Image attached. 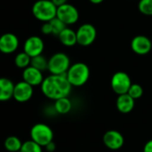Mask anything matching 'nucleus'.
<instances>
[{"label": "nucleus", "instance_id": "nucleus-1", "mask_svg": "<svg viewBox=\"0 0 152 152\" xmlns=\"http://www.w3.org/2000/svg\"><path fill=\"white\" fill-rule=\"evenodd\" d=\"M72 86L69 82L66 75H53L46 77L42 85L43 94L50 99L56 101L61 98L68 97L71 93Z\"/></svg>", "mask_w": 152, "mask_h": 152}, {"label": "nucleus", "instance_id": "nucleus-2", "mask_svg": "<svg viewBox=\"0 0 152 152\" xmlns=\"http://www.w3.org/2000/svg\"><path fill=\"white\" fill-rule=\"evenodd\" d=\"M57 8L52 0H37L32 6V14L37 20L47 22L56 17Z\"/></svg>", "mask_w": 152, "mask_h": 152}, {"label": "nucleus", "instance_id": "nucleus-3", "mask_svg": "<svg viewBox=\"0 0 152 152\" xmlns=\"http://www.w3.org/2000/svg\"><path fill=\"white\" fill-rule=\"evenodd\" d=\"M66 77L72 86H82L89 79L90 69L86 63L77 62L69 67Z\"/></svg>", "mask_w": 152, "mask_h": 152}, {"label": "nucleus", "instance_id": "nucleus-4", "mask_svg": "<svg viewBox=\"0 0 152 152\" xmlns=\"http://www.w3.org/2000/svg\"><path fill=\"white\" fill-rule=\"evenodd\" d=\"M30 138L40 146L45 147L53 141V132L48 125L37 123L30 129Z\"/></svg>", "mask_w": 152, "mask_h": 152}, {"label": "nucleus", "instance_id": "nucleus-5", "mask_svg": "<svg viewBox=\"0 0 152 152\" xmlns=\"http://www.w3.org/2000/svg\"><path fill=\"white\" fill-rule=\"evenodd\" d=\"M70 60L64 53H56L48 60V71L53 75H66L70 67Z\"/></svg>", "mask_w": 152, "mask_h": 152}, {"label": "nucleus", "instance_id": "nucleus-6", "mask_svg": "<svg viewBox=\"0 0 152 152\" xmlns=\"http://www.w3.org/2000/svg\"><path fill=\"white\" fill-rule=\"evenodd\" d=\"M110 86L114 93L120 95L128 93L132 86V81L127 73L124 71H118L112 76Z\"/></svg>", "mask_w": 152, "mask_h": 152}, {"label": "nucleus", "instance_id": "nucleus-7", "mask_svg": "<svg viewBox=\"0 0 152 152\" xmlns=\"http://www.w3.org/2000/svg\"><path fill=\"white\" fill-rule=\"evenodd\" d=\"M97 36V31L95 27L90 23L82 24L77 30V44L82 46L91 45Z\"/></svg>", "mask_w": 152, "mask_h": 152}, {"label": "nucleus", "instance_id": "nucleus-8", "mask_svg": "<svg viewBox=\"0 0 152 152\" xmlns=\"http://www.w3.org/2000/svg\"><path fill=\"white\" fill-rule=\"evenodd\" d=\"M56 17L66 25L75 24L79 19L78 10L70 4H64L57 8Z\"/></svg>", "mask_w": 152, "mask_h": 152}, {"label": "nucleus", "instance_id": "nucleus-9", "mask_svg": "<svg viewBox=\"0 0 152 152\" xmlns=\"http://www.w3.org/2000/svg\"><path fill=\"white\" fill-rule=\"evenodd\" d=\"M45 49V43L40 37L31 36L24 43L23 50L26 53H28L31 58L36 57L37 55H41Z\"/></svg>", "mask_w": 152, "mask_h": 152}, {"label": "nucleus", "instance_id": "nucleus-10", "mask_svg": "<svg viewBox=\"0 0 152 152\" xmlns=\"http://www.w3.org/2000/svg\"><path fill=\"white\" fill-rule=\"evenodd\" d=\"M104 145L112 151H118L121 149L125 143V139L123 134L117 130L107 131L102 138Z\"/></svg>", "mask_w": 152, "mask_h": 152}, {"label": "nucleus", "instance_id": "nucleus-11", "mask_svg": "<svg viewBox=\"0 0 152 152\" xmlns=\"http://www.w3.org/2000/svg\"><path fill=\"white\" fill-rule=\"evenodd\" d=\"M33 96V86L24 80L15 84L13 98L18 102H26Z\"/></svg>", "mask_w": 152, "mask_h": 152}, {"label": "nucleus", "instance_id": "nucleus-12", "mask_svg": "<svg viewBox=\"0 0 152 152\" xmlns=\"http://www.w3.org/2000/svg\"><path fill=\"white\" fill-rule=\"evenodd\" d=\"M131 48L134 53L139 55H145L151 52L152 48L151 40L142 35L136 36L131 42Z\"/></svg>", "mask_w": 152, "mask_h": 152}, {"label": "nucleus", "instance_id": "nucleus-13", "mask_svg": "<svg viewBox=\"0 0 152 152\" xmlns=\"http://www.w3.org/2000/svg\"><path fill=\"white\" fill-rule=\"evenodd\" d=\"M19 46V39L12 33H5L0 37V51L3 53L10 54L14 53Z\"/></svg>", "mask_w": 152, "mask_h": 152}, {"label": "nucleus", "instance_id": "nucleus-14", "mask_svg": "<svg viewBox=\"0 0 152 152\" xmlns=\"http://www.w3.org/2000/svg\"><path fill=\"white\" fill-rule=\"evenodd\" d=\"M22 78L25 82L28 83L32 86H41L45 79L43 76V71L37 69L31 65L23 69Z\"/></svg>", "mask_w": 152, "mask_h": 152}, {"label": "nucleus", "instance_id": "nucleus-15", "mask_svg": "<svg viewBox=\"0 0 152 152\" xmlns=\"http://www.w3.org/2000/svg\"><path fill=\"white\" fill-rule=\"evenodd\" d=\"M134 105H135V100L132 98L128 94L118 95L116 102V106L118 110L123 114L130 113L134 110Z\"/></svg>", "mask_w": 152, "mask_h": 152}, {"label": "nucleus", "instance_id": "nucleus-16", "mask_svg": "<svg viewBox=\"0 0 152 152\" xmlns=\"http://www.w3.org/2000/svg\"><path fill=\"white\" fill-rule=\"evenodd\" d=\"M15 85L12 80L6 77H2L0 79V101L6 102L13 98Z\"/></svg>", "mask_w": 152, "mask_h": 152}, {"label": "nucleus", "instance_id": "nucleus-17", "mask_svg": "<svg viewBox=\"0 0 152 152\" xmlns=\"http://www.w3.org/2000/svg\"><path fill=\"white\" fill-rule=\"evenodd\" d=\"M58 38L63 45L68 47L74 46L76 44H77V32L69 28H65L58 36Z\"/></svg>", "mask_w": 152, "mask_h": 152}, {"label": "nucleus", "instance_id": "nucleus-18", "mask_svg": "<svg viewBox=\"0 0 152 152\" xmlns=\"http://www.w3.org/2000/svg\"><path fill=\"white\" fill-rule=\"evenodd\" d=\"M54 109L59 114H61V115L68 114L72 109L71 101L69 99V97L58 99L54 102Z\"/></svg>", "mask_w": 152, "mask_h": 152}, {"label": "nucleus", "instance_id": "nucleus-19", "mask_svg": "<svg viewBox=\"0 0 152 152\" xmlns=\"http://www.w3.org/2000/svg\"><path fill=\"white\" fill-rule=\"evenodd\" d=\"M22 143L23 142H21L20 138H18L17 136L12 135V136L7 137L4 140V146L5 150L8 151L20 152V149H21V146H22Z\"/></svg>", "mask_w": 152, "mask_h": 152}, {"label": "nucleus", "instance_id": "nucleus-20", "mask_svg": "<svg viewBox=\"0 0 152 152\" xmlns=\"http://www.w3.org/2000/svg\"><path fill=\"white\" fill-rule=\"evenodd\" d=\"M14 63L15 65L20 69H26L31 64V57L26 53L24 51L22 53H18L14 58Z\"/></svg>", "mask_w": 152, "mask_h": 152}, {"label": "nucleus", "instance_id": "nucleus-21", "mask_svg": "<svg viewBox=\"0 0 152 152\" xmlns=\"http://www.w3.org/2000/svg\"><path fill=\"white\" fill-rule=\"evenodd\" d=\"M31 66L37 68V69L44 71L48 69V61L41 54L31 58Z\"/></svg>", "mask_w": 152, "mask_h": 152}, {"label": "nucleus", "instance_id": "nucleus-22", "mask_svg": "<svg viewBox=\"0 0 152 152\" xmlns=\"http://www.w3.org/2000/svg\"><path fill=\"white\" fill-rule=\"evenodd\" d=\"M42 148V146H40L30 139L22 143L20 152H43Z\"/></svg>", "mask_w": 152, "mask_h": 152}, {"label": "nucleus", "instance_id": "nucleus-23", "mask_svg": "<svg viewBox=\"0 0 152 152\" xmlns=\"http://www.w3.org/2000/svg\"><path fill=\"white\" fill-rule=\"evenodd\" d=\"M50 23H51L52 28H53V35L56 36V37H58L61 34V32L65 28H67L66 24L64 22H62L60 19H58L57 17L53 19L52 20H50Z\"/></svg>", "mask_w": 152, "mask_h": 152}, {"label": "nucleus", "instance_id": "nucleus-24", "mask_svg": "<svg viewBox=\"0 0 152 152\" xmlns=\"http://www.w3.org/2000/svg\"><path fill=\"white\" fill-rule=\"evenodd\" d=\"M138 9L142 14L152 16V0H140Z\"/></svg>", "mask_w": 152, "mask_h": 152}, {"label": "nucleus", "instance_id": "nucleus-25", "mask_svg": "<svg viewBox=\"0 0 152 152\" xmlns=\"http://www.w3.org/2000/svg\"><path fill=\"white\" fill-rule=\"evenodd\" d=\"M132 98H134V100L140 99L142 94H143V88L141 85L139 84H132L128 93H127Z\"/></svg>", "mask_w": 152, "mask_h": 152}, {"label": "nucleus", "instance_id": "nucleus-26", "mask_svg": "<svg viewBox=\"0 0 152 152\" xmlns=\"http://www.w3.org/2000/svg\"><path fill=\"white\" fill-rule=\"evenodd\" d=\"M41 32L44 35H53V28L50 21L44 22V24L41 27Z\"/></svg>", "mask_w": 152, "mask_h": 152}, {"label": "nucleus", "instance_id": "nucleus-27", "mask_svg": "<svg viewBox=\"0 0 152 152\" xmlns=\"http://www.w3.org/2000/svg\"><path fill=\"white\" fill-rule=\"evenodd\" d=\"M45 148V150L48 152H53L55 151V150H56V145H55V143L53 141L50 143H48Z\"/></svg>", "mask_w": 152, "mask_h": 152}, {"label": "nucleus", "instance_id": "nucleus-28", "mask_svg": "<svg viewBox=\"0 0 152 152\" xmlns=\"http://www.w3.org/2000/svg\"><path fill=\"white\" fill-rule=\"evenodd\" d=\"M143 152H152V140L148 141L144 147H143Z\"/></svg>", "mask_w": 152, "mask_h": 152}, {"label": "nucleus", "instance_id": "nucleus-29", "mask_svg": "<svg viewBox=\"0 0 152 152\" xmlns=\"http://www.w3.org/2000/svg\"><path fill=\"white\" fill-rule=\"evenodd\" d=\"M67 1H68V0H52V2H53L57 7H59V6L64 4H67Z\"/></svg>", "mask_w": 152, "mask_h": 152}, {"label": "nucleus", "instance_id": "nucleus-30", "mask_svg": "<svg viewBox=\"0 0 152 152\" xmlns=\"http://www.w3.org/2000/svg\"><path fill=\"white\" fill-rule=\"evenodd\" d=\"M92 4H99L101 3H102L104 0H89Z\"/></svg>", "mask_w": 152, "mask_h": 152}]
</instances>
